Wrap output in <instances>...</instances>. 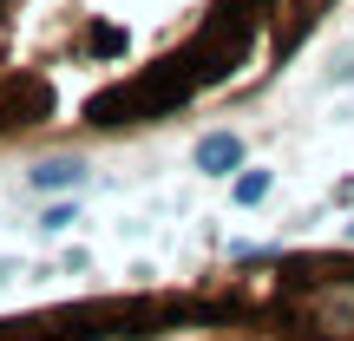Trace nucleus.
I'll list each match as a JSON object with an SVG mask.
<instances>
[{
	"mask_svg": "<svg viewBox=\"0 0 354 341\" xmlns=\"http://www.w3.org/2000/svg\"><path fill=\"white\" fill-rule=\"evenodd\" d=\"M342 0H0V151L112 145L269 92Z\"/></svg>",
	"mask_w": 354,
	"mask_h": 341,
	"instance_id": "1",
	"label": "nucleus"
},
{
	"mask_svg": "<svg viewBox=\"0 0 354 341\" xmlns=\"http://www.w3.org/2000/svg\"><path fill=\"white\" fill-rule=\"evenodd\" d=\"M0 341H354V243L263 250L184 289H125L0 315Z\"/></svg>",
	"mask_w": 354,
	"mask_h": 341,
	"instance_id": "2",
	"label": "nucleus"
},
{
	"mask_svg": "<svg viewBox=\"0 0 354 341\" xmlns=\"http://www.w3.org/2000/svg\"><path fill=\"white\" fill-rule=\"evenodd\" d=\"M190 158H197L203 177H230V171H243V131H230V125H223V131H203Z\"/></svg>",
	"mask_w": 354,
	"mask_h": 341,
	"instance_id": "3",
	"label": "nucleus"
},
{
	"mask_svg": "<svg viewBox=\"0 0 354 341\" xmlns=\"http://www.w3.org/2000/svg\"><path fill=\"white\" fill-rule=\"evenodd\" d=\"M79 177H86V158H73V151H46L33 171H26V184H33V190H73Z\"/></svg>",
	"mask_w": 354,
	"mask_h": 341,
	"instance_id": "4",
	"label": "nucleus"
},
{
	"mask_svg": "<svg viewBox=\"0 0 354 341\" xmlns=\"http://www.w3.org/2000/svg\"><path fill=\"white\" fill-rule=\"evenodd\" d=\"M269 184H276L269 171H250V165H243V177H236V203H256V197H269Z\"/></svg>",
	"mask_w": 354,
	"mask_h": 341,
	"instance_id": "5",
	"label": "nucleus"
}]
</instances>
